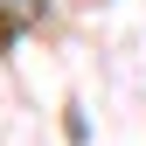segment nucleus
Listing matches in <instances>:
<instances>
[{
	"mask_svg": "<svg viewBox=\"0 0 146 146\" xmlns=\"http://www.w3.org/2000/svg\"><path fill=\"white\" fill-rule=\"evenodd\" d=\"M35 14H42V0H0V35H21Z\"/></svg>",
	"mask_w": 146,
	"mask_h": 146,
	"instance_id": "obj_1",
	"label": "nucleus"
}]
</instances>
